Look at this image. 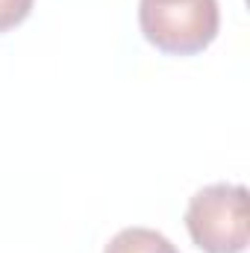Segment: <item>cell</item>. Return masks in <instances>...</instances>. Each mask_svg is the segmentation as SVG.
<instances>
[{"mask_svg":"<svg viewBox=\"0 0 250 253\" xmlns=\"http://www.w3.org/2000/svg\"><path fill=\"white\" fill-rule=\"evenodd\" d=\"M138 27L156 50L197 56L218 39L221 9L218 0H138Z\"/></svg>","mask_w":250,"mask_h":253,"instance_id":"1","label":"cell"},{"mask_svg":"<svg viewBox=\"0 0 250 253\" xmlns=\"http://www.w3.org/2000/svg\"><path fill=\"white\" fill-rule=\"evenodd\" d=\"M186 230L203 253H245L250 242L248 189L212 183L194 191L186 209Z\"/></svg>","mask_w":250,"mask_h":253,"instance_id":"2","label":"cell"},{"mask_svg":"<svg viewBox=\"0 0 250 253\" xmlns=\"http://www.w3.org/2000/svg\"><path fill=\"white\" fill-rule=\"evenodd\" d=\"M103 253H180L177 245L150 227H124L112 236Z\"/></svg>","mask_w":250,"mask_h":253,"instance_id":"3","label":"cell"},{"mask_svg":"<svg viewBox=\"0 0 250 253\" xmlns=\"http://www.w3.org/2000/svg\"><path fill=\"white\" fill-rule=\"evenodd\" d=\"M33 3L36 0H0V33H9L24 24L33 12Z\"/></svg>","mask_w":250,"mask_h":253,"instance_id":"4","label":"cell"}]
</instances>
